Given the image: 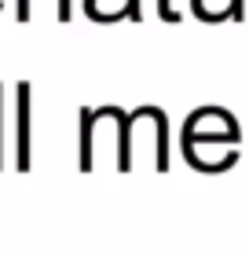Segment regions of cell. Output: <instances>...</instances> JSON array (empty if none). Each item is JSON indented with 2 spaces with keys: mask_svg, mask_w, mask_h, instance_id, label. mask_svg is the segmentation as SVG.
<instances>
[{
  "mask_svg": "<svg viewBox=\"0 0 249 253\" xmlns=\"http://www.w3.org/2000/svg\"><path fill=\"white\" fill-rule=\"evenodd\" d=\"M7 132V128H4V84H0V169H4V136Z\"/></svg>",
  "mask_w": 249,
  "mask_h": 253,
  "instance_id": "cell-9",
  "label": "cell"
},
{
  "mask_svg": "<svg viewBox=\"0 0 249 253\" xmlns=\"http://www.w3.org/2000/svg\"><path fill=\"white\" fill-rule=\"evenodd\" d=\"M154 15H158L161 22H179V19H183V15L173 7V0H154Z\"/></svg>",
  "mask_w": 249,
  "mask_h": 253,
  "instance_id": "cell-6",
  "label": "cell"
},
{
  "mask_svg": "<svg viewBox=\"0 0 249 253\" xmlns=\"http://www.w3.org/2000/svg\"><path fill=\"white\" fill-rule=\"evenodd\" d=\"M15 19H19V22L33 19V0H15Z\"/></svg>",
  "mask_w": 249,
  "mask_h": 253,
  "instance_id": "cell-7",
  "label": "cell"
},
{
  "mask_svg": "<svg viewBox=\"0 0 249 253\" xmlns=\"http://www.w3.org/2000/svg\"><path fill=\"white\" fill-rule=\"evenodd\" d=\"M150 121H154V165L165 172L169 169V118L161 107H154Z\"/></svg>",
  "mask_w": 249,
  "mask_h": 253,
  "instance_id": "cell-4",
  "label": "cell"
},
{
  "mask_svg": "<svg viewBox=\"0 0 249 253\" xmlns=\"http://www.w3.org/2000/svg\"><path fill=\"white\" fill-rule=\"evenodd\" d=\"M238 139H242L238 128H227V132H198L194 125H187V121H183V132H179V151L191 154V151H198V143H227L231 151H235Z\"/></svg>",
  "mask_w": 249,
  "mask_h": 253,
  "instance_id": "cell-3",
  "label": "cell"
},
{
  "mask_svg": "<svg viewBox=\"0 0 249 253\" xmlns=\"http://www.w3.org/2000/svg\"><path fill=\"white\" fill-rule=\"evenodd\" d=\"M110 118L117 121V169L128 172L132 169V128H136V121H140V114L110 103Z\"/></svg>",
  "mask_w": 249,
  "mask_h": 253,
  "instance_id": "cell-2",
  "label": "cell"
},
{
  "mask_svg": "<svg viewBox=\"0 0 249 253\" xmlns=\"http://www.w3.org/2000/svg\"><path fill=\"white\" fill-rule=\"evenodd\" d=\"M227 15H231V22H242L246 19V0H227Z\"/></svg>",
  "mask_w": 249,
  "mask_h": 253,
  "instance_id": "cell-8",
  "label": "cell"
},
{
  "mask_svg": "<svg viewBox=\"0 0 249 253\" xmlns=\"http://www.w3.org/2000/svg\"><path fill=\"white\" fill-rule=\"evenodd\" d=\"M92 128H96V107L81 110V169H92Z\"/></svg>",
  "mask_w": 249,
  "mask_h": 253,
  "instance_id": "cell-5",
  "label": "cell"
},
{
  "mask_svg": "<svg viewBox=\"0 0 249 253\" xmlns=\"http://www.w3.org/2000/svg\"><path fill=\"white\" fill-rule=\"evenodd\" d=\"M33 88L30 81H19L15 84V169H30V158H33V128H30V118H33Z\"/></svg>",
  "mask_w": 249,
  "mask_h": 253,
  "instance_id": "cell-1",
  "label": "cell"
}]
</instances>
